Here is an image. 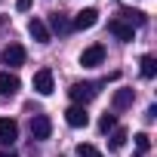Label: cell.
Returning a JSON list of instances; mask_svg holds the SVG:
<instances>
[{
	"label": "cell",
	"instance_id": "5b68a950",
	"mask_svg": "<svg viewBox=\"0 0 157 157\" xmlns=\"http://www.w3.org/2000/svg\"><path fill=\"white\" fill-rule=\"evenodd\" d=\"M108 31H111L117 40H123V43H132V37H136V28L126 25L123 19H111V22H108Z\"/></svg>",
	"mask_w": 157,
	"mask_h": 157
},
{
	"label": "cell",
	"instance_id": "8fae6325",
	"mask_svg": "<svg viewBox=\"0 0 157 157\" xmlns=\"http://www.w3.org/2000/svg\"><path fill=\"white\" fill-rule=\"evenodd\" d=\"M19 90H22V80L16 74H10V71L0 74V96H16Z\"/></svg>",
	"mask_w": 157,
	"mask_h": 157
},
{
	"label": "cell",
	"instance_id": "9a60e30c",
	"mask_svg": "<svg viewBox=\"0 0 157 157\" xmlns=\"http://www.w3.org/2000/svg\"><path fill=\"white\" fill-rule=\"evenodd\" d=\"M120 16L126 19V25H136V28H142V25L148 22V19H145V13H139V10H123Z\"/></svg>",
	"mask_w": 157,
	"mask_h": 157
},
{
	"label": "cell",
	"instance_id": "4fadbf2b",
	"mask_svg": "<svg viewBox=\"0 0 157 157\" xmlns=\"http://www.w3.org/2000/svg\"><path fill=\"white\" fill-rule=\"evenodd\" d=\"M139 65H142V77H145V80H151V77L157 74V59L154 56H142Z\"/></svg>",
	"mask_w": 157,
	"mask_h": 157
},
{
	"label": "cell",
	"instance_id": "6da1fadb",
	"mask_svg": "<svg viewBox=\"0 0 157 157\" xmlns=\"http://www.w3.org/2000/svg\"><path fill=\"white\" fill-rule=\"evenodd\" d=\"M68 96L74 99V105H86V102H93V99L99 96V83H93V80H83V83H71Z\"/></svg>",
	"mask_w": 157,
	"mask_h": 157
},
{
	"label": "cell",
	"instance_id": "7a4b0ae2",
	"mask_svg": "<svg viewBox=\"0 0 157 157\" xmlns=\"http://www.w3.org/2000/svg\"><path fill=\"white\" fill-rule=\"evenodd\" d=\"M49 132H52V120L46 114H34L31 117V139L43 142V139H49Z\"/></svg>",
	"mask_w": 157,
	"mask_h": 157
},
{
	"label": "cell",
	"instance_id": "e0dca14e",
	"mask_svg": "<svg viewBox=\"0 0 157 157\" xmlns=\"http://www.w3.org/2000/svg\"><path fill=\"white\" fill-rule=\"evenodd\" d=\"M148 151H151V136L148 132H139L136 136V157H145Z\"/></svg>",
	"mask_w": 157,
	"mask_h": 157
},
{
	"label": "cell",
	"instance_id": "ba28073f",
	"mask_svg": "<svg viewBox=\"0 0 157 157\" xmlns=\"http://www.w3.org/2000/svg\"><path fill=\"white\" fill-rule=\"evenodd\" d=\"M34 93L37 96H49L52 93V71L49 68H40L34 74Z\"/></svg>",
	"mask_w": 157,
	"mask_h": 157
},
{
	"label": "cell",
	"instance_id": "7c38bea8",
	"mask_svg": "<svg viewBox=\"0 0 157 157\" xmlns=\"http://www.w3.org/2000/svg\"><path fill=\"white\" fill-rule=\"evenodd\" d=\"M28 34H31L37 43H49V40H52V37H49V28H46L40 19H31V22H28Z\"/></svg>",
	"mask_w": 157,
	"mask_h": 157
},
{
	"label": "cell",
	"instance_id": "52a82bcc",
	"mask_svg": "<svg viewBox=\"0 0 157 157\" xmlns=\"http://www.w3.org/2000/svg\"><path fill=\"white\" fill-rule=\"evenodd\" d=\"M65 120H68V126L80 129V126H86V123H90V114H86V108H83V105H71V108L65 111Z\"/></svg>",
	"mask_w": 157,
	"mask_h": 157
},
{
	"label": "cell",
	"instance_id": "277c9868",
	"mask_svg": "<svg viewBox=\"0 0 157 157\" xmlns=\"http://www.w3.org/2000/svg\"><path fill=\"white\" fill-rule=\"evenodd\" d=\"M0 59H3V65H10V68H22V65H25V46L10 43V46H3Z\"/></svg>",
	"mask_w": 157,
	"mask_h": 157
},
{
	"label": "cell",
	"instance_id": "ac0fdd59",
	"mask_svg": "<svg viewBox=\"0 0 157 157\" xmlns=\"http://www.w3.org/2000/svg\"><path fill=\"white\" fill-rule=\"evenodd\" d=\"M77 157H105L96 145H90V142H80L77 145Z\"/></svg>",
	"mask_w": 157,
	"mask_h": 157
},
{
	"label": "cell",
	"instance_id": "44dd1931",
	"mask_svg": "<svg viewBox=\"0 0 157 157\" xmlns=\"http://www.w3.org/2000/svg\"><path fill=\"white\" fill-rule=\"evenodd\" d=\"M0 157H19L16 151H0Z\"/></svg>",
	"mask_w": 157,
	"mask_h": 157
},
{
	"label": "cell",
	"instance_id": "5bb4252c",
	"mask_svg": "<svg viewBox=\"0 0 157 157\" xmlns=\"http://www.w3.org/2000/svg\"><path fill=\"white\" fill-rule=\"evenodd\" d=\"M126 139H129V132H126L123 126H114V129H111V142H108V145L117 151V148H123V145H126Z\"/></svg>",
	"mask_w": 157,
	"mask_h": 157
},
{
	"label": "cell",
	"instance_id": "3957f363",
	"mask_svg": "<svg viewBox=\"0 0 157 157\" xmlns=\"http://www.w3.org/2000/svg\"><path fill=\"white\" fill-rule=\"evenodd\" d=\"M102 62H105V46L102 43H93V46H86L80 52V65L83 68H99Z\"/></svg>",
	"mask_w": 157,
	"mask_h": 157
},
{
	"label": "cell",
	"instance_id": "d6986e66",
	"mask_svg": "<svg viewBox=\"0 0 157 157\" xmlns=\"http://www.w3.org/2000/svg\"><path fill=\"white\" fill-rule=\"evenodd\" d=\"M114 126H117V114H108V111H105L102 120H99V129H102V132H111Z\"/></svg>",
	"mask_w": 157,
	"mask_h": 157
},
{
	"label": "cell",
	"instance_id": "9c48e42d",
	"mask_svg": "<svg viewBox=\"0 0 157 157\" xmlns=\"http://www.w3.org/2000/svg\"><path fill=\"white\" fill-rule=\"evenodd\" d=\"M132 99H136L132 86H120V90H114V99H111V105H114V111H126V108L132 105Z\"/></svg>",
	"mask_w": 157,
	"mask_h": 157
},
{
	"label": "cell",
	"instance_id": "2e32d148",
	"mask_svg": "<svg viewBox=\"0 0 157 157\" xmlns=\"http://www.w3.org/2000/svg\"><path fill=\"white\" fill-rule=\"evenodd\" d=\"M49 28H52V31H59V34H65V31L71 28V22H68L62 13H52V16H49Z\"/></svg>",
	"mask_w": 157,
	"mask_h": 157
},
{
	"label": "cell",
	"instance_id": "ffe728a7",
	"mask_svg": "<svg viewBox=\"0 0 157 157\" xmlns=\"http://www.w3.org/2000/svg\"><path fill=\"white\" fill-rule=\"evenodd\" d=\"M16 10H19V13H28V10H31V0H16Z\"/></svg>",
	"mask_w": 157,
	"mask_h": 157
},
{
	"label": "cell",
	"instance_id": "30bf717a",
	"mask_svg": "<svg viewBox=\"0 0 157 157\" xmlns=\"http://www.w3.org/2000/svg\"><path fill=\"white\" fill-rule=\"evenodd\" d=\"M99 22V10H80L74 16V22H71V28H80V31H86V28H93Z\"/></svg>",
	"mask_w": 157,
	"mask_h": 157
},
{
	"label": "cell",
	"instance_id": "8992f818",
	"mask_svg": "<svg viewBox=\"0 0 157 157\" xmlns=\"http://www.w3.org/2000/svg\"><path fill=\"white\" fill-rule=\"evenodd\" d=\"M19 139V123L13 120V117H0V145H13Z\"/></svg>",
	"mask_w": 157,
	"mask_h": 157
}]
</instances>
